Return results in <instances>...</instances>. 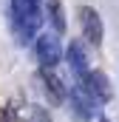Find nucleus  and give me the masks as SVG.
<instances>
[{"label": "nucleus", "instance_id": "1", "mask_svg": "<svg viewBox=\"0 0 119 122\" xmlns=\"http://www.w3.org/2000/svg\"><path fill=\"white\" fill-rule=\"evenodd\" d=\"M40 26H43L40 0H11V29L17 34V43L37 40Z\"/></svg>", "mask_w": 119, "mask_h": 122}, {"label": "nucleus", "instance_id": "2", "mask_svg": "<svg viewBox=\"0 0 119 122\" xmlns=\"http://www.w3.org/2000/svg\"><path fill=\"white\" fill-rule=\"evenodd\" d=\"M6 122H51V114L34 102H26V99H11L6 108Z\"/></svg>", "mask_w": 119, "mask_h": 122}, {"label": "nucleus", "instance_id": "3", "mask_svg": "<svg viewBox=\"0 0 119 122\" xmlns=\"http://www.w3.org/2000/svg\"><path fill=\"white\" fill-rule=\"evenodd\" d=\"M34 54L40 60V68H57L62 62V43L57 40V34H37Z\"/></svg>", "mask_w": 119, "mask_h": 122}, {"label": "nucleus", "instance_id": "4", "mask_svg": "<svg viewBox=\"0 0 119 122\" xmlns=\"http://www.w3.org/2000/svg\"><path fill=\"white\" fill-rule=\"evenodd\" d=\"M68 102H71V111H74V117L79 122H91L96 114H99V102L91 97L79 82L77 85H71V94H68Z\"/></svg>", "mask_w": 119, "mask_h": 122}, {"label": "nucleus", "instance_id": "5", "mask_svg": "<svg viewBox=\"0 0 119 122\" xmlns=\"http://www.w3.org/2000/svg\"><path fill=\"white\" fill-rule=\"evenodd\" d=\"M79 26H82V40L88 46H102V37H105V26H102V17L94 6H82L79 9Z\"/></svg>", "mask_w": 119, "mask_h": 122}, {"label": "nucleus", "instance_id": "6", "mask_svg": "<svg viewBox=\"0 0 119 122\" xmlns=\"http://www.w3.org/2000/svg\"><path fill=\"white\" fill-rule=\"evenodd\" d=\"M40 82H43V91H45L51 105H62L68 99V94H71L65 80L57 74V68H40Z\"/></svg>", "mask_w": 119, "mask_h": 122}, {"label": "nucleus", "instance_id": "7", "mask_svg": "<svg viewBox=\"0 0 119 122\" xmlns=\"http://www.w3.org/2000/svg\"><path fill=\"white\" fill-rule=\"evenodd\" d=\"M85 91L102 105V102H111V97H114V88H111V80H108V74L105 71H99V68H91L88 77L79 82Z\"/></svg>", "mask_w": 119, "mask_h": 122}, {"label": "nucleus", "instance_id": "8", "mask_svg": "<svg viewBox=\"0 0 119 122\" xmlns=\"http://www.w3.org/2000/svg\"><path fill=\"white\" fill-rule=\"evenodd\" d=\"M65 57H68V65H71L77 82H82V80L88 77V71H91V65H88V46H85L82 40H74V43L68 46Z\"/></svg>", "mask_w": 119, "mask_h": 122}, {"label": "nucleus", "instance_id": "9", "mask_svg": "<svg viewBox=\"0 0 119 122\" xmlns=\"http://www.w3.org/2000/svg\"><path fill=\"white\" fill-rule=\"evenodd\" d=\"M45 14H48V20L54 26V34H65V9H62L60 0H48L45 3Z\"/></svg>", "mask_w": 119, "mask_h": 122}, {"label": "nucleus", "instance_id": "10", "mask_svg": "<svg viewBox=\"0 0 119 122\" xmlns=\"http://www.w3.org/2000/svg\"><path fill=\"white\" fill-rule=\"evenodd\" d=\"M0 122H6V114H3V108H0Z\"/></svg>", "mask_w": 119, "mask_h": 122}, {"label": "nucleus", "instance_id": "11", "mask_svg": "<svg viewBox=\"0 0 119 122\" xmlns=\"http://www.w3.org/2000/svg\"><path fill=\"white\" fill-rule=\"evenodd\" d=\"M102 122H108V119H102Z\"/></svg>", "mask_w": 119, "mask_h": 122}]
</instances>
